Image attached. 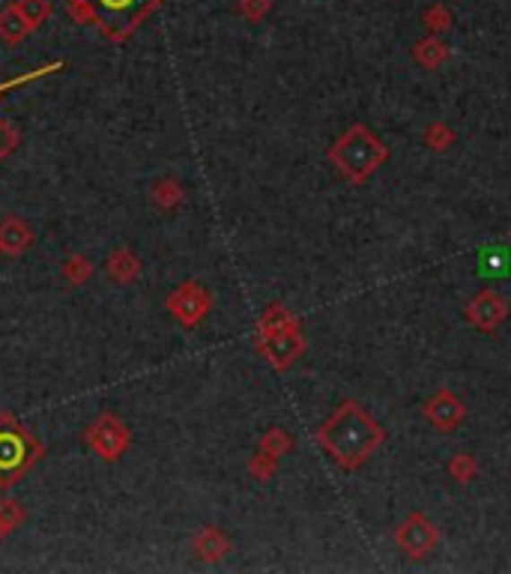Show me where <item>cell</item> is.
<instances>
[{
	"instance_id": "obj_28",
	"label": "cell",
	"mask_w": 511,
	"mask_h": 574,
	"mask_svg": "<svg viewBox=\"0 0 511 574\" xmlns=\"http://www.w3.org/2000/svg\"><path fill=\"white\" fill-rule=\"evenodd\" d=\"M428 144H430L434 150H446V144H452V132H448L446 126L437 123L434 129L428 132Z\"/></svg>"
},
{
	"instance_id": "obj_8",
	"label": "cell",
	"mask_w": 511,
	"mask_h": 574,
	"mask_svg": "<svg viewBox=\"0 0 511 574\" xmlns=\"http://www.w3.org/2000/svg\"><path fill=\"white\" fill-rule=\"evenodd\" d=\"M257 347L275 368H287L302 350V338L296 329H284V332H273V335H260Z\"/></svg>"
},
{
	"instance_id": "obj_5",
	"label": "cell",
	"mask_w": 511,
	"mask_h": 574,
	"mask_svg": "<svg viewBox=\"0 0 511 574\" xmlns=\"http://www.w3.org/2000/svg\"><path fill=\"white\" fill-rule=\"evenodd\" d=\"M87 446L93 448V452L102 457V461H120V457L129 452V446H132V430L129 425L117 416V413L111 410H105L102 416H99L93 425L87 428Z\"/></svg>"
},
{
	"instance_id": "obj_14",
	"label": "cell",
	"mask_w": 511,
	"mask_h": 574,
	"mask_svg": "<svg viewBox=\"0 0 511 574\" xmlns=\"http://www.w3.org/2000/svg\"><path fill=\"white\" fill-rule=\"evenodd\" d=\"M228 551H230V542H228V535H224L221 529L206 526V529H201V533L195 535V553L201 556V560H206V562H219Z\"/></svg>"
},
{
	"instance_id": "obj_7",
	"label": "cell",
	"mask_w": 511,
	"mask_h": 574,
	"mask_svg": "<svg viewBox=\"0 0 511 574\" xmlns=\"http://www.w3.org/2000/svg\"><path fill=\"white\" fill-rule=\"evenodd\" d=\"M394 542H398L401 551H407L410 556H425L430 547L437 544V529L434 524H428L425 515H410L394 533Z\"/></svg>"
},
{
	"instance_id": "obj_17",
	"label": "cell",
	"mask_w": 511,
	"mask_h": 574,
	"mask_svg": "<svg viewBox=\"0 0 511 574\" xmlns=\"http://www.w3.org/2000/svg\"><path fill=\"white\" fill-rule=\"evenodd\" d=\"M446 57H448V48L437 39V36H428V39H421V42L412 45V60L421 63V66H428V69L439 66V63H443Z\"/></svg>"
},
{
	"instance_id": "obj_16",
	"label": "cell",
	"mask_w": 511,
	"mask_h": 574,
	"mask_svg": "<svg viewBox=\"0 0 511 574\" xmlns=\"http://www.w3.org/2000/svg\"><path fill=\"white\" fill-rule=\"evenodd\" d=\"M24 520H27V511H24L22 502L13 500V497L0 500V542L13 535L15 529L24 524Z\"/></svg>"
},
{
	"instance_id": "obj_3",
	"label": "cell",
	"mask_w": 511,
	"mask_h": 574,
	"mask_svg": "<svg viewBox=\"0 0 511 574\" xmlns=\"http://www.w3.org/2000/svg\"><path fill=\"white\" fill-rule=\"evenodd\" d=\"M45 455L42 443L24 425L4 413L0 416V488L9 491L24 479L27 473L39 464Z\"/></svg>"
},
{
	"instance_id": "obj_24",
	"label": "cell",
	"mask_w": 511,
	"mask_h": 574,
	"mask_svg": "<svg viewBox=\"0 0 511 574\" xmlns=\"http://www.w3.org/2000/svg\"><path fill=\"white\" fill-rule=\"evenodd\" d=\"M15 147H18V129L9 120L0 117V161H4Z\"/></svg>"
},
{
	"instance_id": "obj_15",
	"label": "cell",
	"mask_w": 511,
	"mask_h": 574,
	"mask_svg": "<svg viewBox=\"0 0 511 574\" xmlns=\"http://www.w3.org/2000/svg\"><path fill=\"white\" fill-rule=\"evenodd\" d=\"M60 275L63 282H69L72 287H84L90 278H93V260L84 255H69L60 264Z\"/></svg>"
},
{
	"instance_id": "obj_18",
	"label": "cell",
	"mask_w": 511,
	"mask_h": 574,
	"mask_svg": "<svg viewBox=\"0 0 511 574\" xmlns=\"http://www.w3.org/2000/svg\"><path fill=\"white\" fill-rule=\"evenodd\" d=\"M183 195H186L183 186H179L177 179H170V177L159 179V183L152 186V192H150L152 204H156L159 210H174V206L183 204Z\"/></svg>"
},
{
	"instance_id": "obj_26",
	"label": "cell",
	"mask_w": 511,
	"mask_h": 574,
	"mask_svg": "<svg viewBox=\"0 0 511 574\" xmlns=\"http://www.w3.org/2000/svg\"><path fill=\"white\" fill-rule=\"evenodd\" d=\"M248 473L255 475V479H269V475L275 473V457L273 455H266V452H260L257 457H251V464H248Z\"/></svg>"
},
{
	"instance_id": "obj_21",
	"label": "cell",
	"mask_w": 511,
	"mask_h": 574,
	"mask_svg": "<svg viewBox=\"0 0 511 574\" xmlns=\"http://www.w3.org/2000/svg\"><path fill=\"white\" fill-rule=\"evenodd\" d=\"M511 273V264L506 255H499V251H484L481 255V266H479V275H490V278H506Z\"/></svg>"
},
{
	"instance_id": "obj_19",
	"label": "cell",
	"mask_w": 511,
	"mask_h": 574,
	"mask_svg": "<svg viewBox=\"0 0 511 574\" xmlns=\"http://www.w3.org/2000/svg\"><path fill=\"white\" fill-rule=\"evenodd\" d=\"M60 69H63V60H51V63H45V66H39V69L27 72V75H18L13 81H0V96L9 93V90H15V87L33 84V81H39V78H48V75H54V72H60Z\"/></svg>"
},
{
	"instance_id": "obj_6",
	"label": "cell",
	"mask_w": 511,
	"mask_h": 574,
	"mask_svg": "<svg viewBox=\"0 0 511 574\" xmlns=\"http://www.w3.org/2000/svg\"><path fill=\"white\" fill-rule=\"evenodd\" d=\"M165 309L174 314L179 326H186V329H195L197 323H201L206 317V311L212 309V296L206 293V287L204 284H197V282H186V284H179L174 293L165 300Z\"/></svg>"
},
{
	"instance_id": "obj_25",
	"label": "cell",
	"mask_w": 511,
	"mask_h": 574,
	"mask_svg": "<svg viewBox=\"0 0 511 574\" xmlns=\"http://www.w3.org/2000/svg\"><path fill=\"white\" fill-rule=\"evenodd\" d=\"M269 9H273V0H239V13L248 22H264Z\"/></svg>"
},
{
	"instance_id": "obj_11",
	"label": "cell",
	"mask_w": 511,
	"mask_h": 574,
	"mask_svg": "<svg viewBox=\"0 0 511 574\" xmlns=\"http://www.w3.org/2000/svg\"><path fill=\"white\" fill-rule=\"evenodd\" d=\"M425 413H428V419L434 422L437 428H455L457 422L463 419V404L455 398L452 392H439V395H434V401H428L425 404Z\"/></svg>"
},
{
	"instance_id": "obj_27",
	"label": "cell",
	"mask_w": 511,
	"mask_h": 574,
	"mask_svg": "<svg viewBox=\"0 0 511 574\" xmlns=\"http://www.w3.org/2000/svg\"><path fill=\"white\" fill-rule=\"evenodd\" d=\"M472 473H475L472 457L470 455H455V461H452V475H455V479L457 482H470Z\"/></svg>"
},
{
	"instance_id": "obj_20",
	"label": "cell",
	"mask_w": 511,
	"mask_h": 574,
	"mask_svg": "<svg viewBox=\"0 0 511 574\" xmlns=\"http://www.w3.org/2000/svg\"><path fill=\"white\" fill-rule=\"evenodd\" d=\"M18 9L24 13L27 22L33 24V30H39V27L48 22L51 13H54V6H51V0H15Z\"/></svg>"
},
{
	"instance_id": "obj_22",
	"label": "cell",
	"mask_w": 511,
	"mask_h": 574,
	"mask_svg": "<svg viewBox=\"0 0 511 574\" xmlns=\"http://www.w3.org/2000/svg\"><path fill=\"white\" fill-rule=\"evenodd\" d=\"M425 27L430 33H443V30H448V27H452V13H448V9L443 6V4H434L425 13Z\"/></svg>"
},
{
	"instance_id": "obj_2",
	"label": "cell",
	"mask_w": 511,
	"mask_h": 574,
	"mask_svg": "<svg viewBox=\"0 0 511 574\" xmlns=\"http://www.w3.org/2000/svg\"><path fill=\"white\" fill-rule=\"evenodd\" d=\"M159 0H66L69 15L81 24H96L99 33L111 42H123Z\"/></svg>"
},
{
	"instance_id": "obj_1",
	"label": "cell",
	"mask_w": 511,
	"mask_h": 574,
	"mask_svg": "<svg viewBox=\"0 0 511 574\" xmlns=\"http://www.w3.org/2000/svg\"><path fill=\"white\" fill-rule=\"evenodd\" d=\"M317 443L341 466H359L383 443V428L356 401H344L317 428Z\"/></svg>"
},
{
	"instance_id": "obj_9",
	"label": "cell",
	"mask_w": 511,
	"mask_h": 574,
	"mask_svg": "<svg viewBox=\"0 0 511 574\" xmlns=\"http://www.w3.org/2000/svg\"><path fill=\"white\" fill-rule=\"evenodd\" d=\"M506 302L499 300L497 293H490V291H484L479 293L475 300L466 305V317H470L475 326L484 329V332H490V329H497L502 320H506Z\"/></svg>"
},
{
	"instance_id": "obj_13",
	"label": "cell",
	"mask_w": 511,
	"mask_h": 574,
	"mask_svg": "<svg viewBox=\"0 0 511 574\" xmlns=\"http://www.w3.org/2000/svg\"><path fill=\"white\" fill-rule=\"evenodd\" d=\"M105 273L117 284H132L134 278L141 275V260L134 257L129 248H117L105 260Z\"/></svg>"
},
{
	"instance_id": "obj_23",
	"label": "cell",
	"mask_w": 511,
	"mask_h": 574,
	"mask_svg": "<svg viewBox=\"0 0 511 574\" xmlns=\"http://www.w3.org/2000/svg\"><path fill=\"white\" fill-rule=\"evenodd\" d=\"M287 448H290V439H287L284 430H278V428L275 430H266L264 439H260V452H266V455H273V457L287 452Z\"/></svg>"
},
{
	"instance_id": "obj_10",
	"label": "cell",
	"mask_w": 511,
	"mask_h": 574,
	"mask_svg": "<svg viewBox=\"0 0 511 574\" xmlns=\"http://www.w3.org/2000/svg\"><path fill=\"white\" fill-rule=\"evenodd\" d=\"M33 242H36V233L24 219H18V215H6V219L0 222V255L18 257V255H24Z\"/></svg>"
},
{
	"instance_id": "obj_4",
	"label": "cell",
	"mask_w": 511,
	"mask_h": 574,
	"mask_svg": "<svg viewBox=\"0 0 511 574\" xmlns=\"http://www.w3.org/2000/svg\"><path fill=\"white\" fill-rule=\"evenodd\" d=\"M329 156L341 168V174H347L350 179H365L380 161H385V147L365 126H353L344 138L335 141Z\"/></svg>"
},
{
	"instance_id": "obj_12",
	"label": "cell",
	"mask_w": 511,
	"mask_h": 574,
	"mask_svg": "<svg viewBox=\"0 0 511 574\" xmlns=\"http://www.w3.org/2000/svg\"><path fill=\"white\" fill-rule=\"evenodd\" d=\"M30 33H33V24L24 18V13L18 9V4H9V6L0 9V39H4L6 45L24 42Z\"/></svg>"
}]
</instances>
